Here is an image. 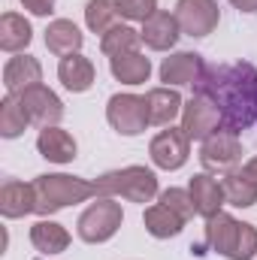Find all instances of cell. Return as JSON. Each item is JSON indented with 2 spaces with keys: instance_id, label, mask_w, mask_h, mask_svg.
I'll list each match as a JSON object with an SVG mask.
<instances>
[{
  "instance_id": "cell-1",
  "label": "cell",
  "mask_w": 257,
  "mask_h": 260,
  "mask_svg": "<svg viewBox=\"0 0 257 260\" xmlns=\"http://www.w3.org/2000/svg\"><path fill=\"white\" fill-rule=\"evenodd\" d=\"M194 94L209 97L221 112V130L242 133L257 121V67L254 64H218L206 67Z\"/></svg>"
},
{
  "instance_id": "cell-2",
  "label": "cell",
  "mask_w": 257,
  "mask_h": 260,
  "mask_svg": "<svg viewBox=\"0 0 257 260\" xmlns=\"http://www.w3.org/2000/svg\"><path fill=\"white\" fill-rule=\"evenodd\" d=\"M34 197H37V215L46 218L67 206L100 197V191H97V182H88L79 176H64V173H49V176L34 179Z\"/></svg>"
},
{
  "instance_id": "cell-3",
  "label": "cell",
  "mask_w": 257,
  "mask_h": 260,
  "mask_svg": "<svg viewBox=\"0 0 257 260\" xmlns=\"http://www.w3.org/2000/svg\"><path fill=\"white\" fill-rule=\"evenodd\" d=\"M100 197H124L130 203H151L157 197V176L145 167H124L97 179Z\"/></svg>"
},
{
  "instance_id": "cell-4",
  "label": "cell",
  "mask_w": 257,
  "mask_h": 260,
  "mask_svg": "<svg viewBox=\"0 0 257 260\" xmlns=\"http://www.w3.org/2000/svg\"><path fill=\"white\" fill-rule=\"evenodd\" d=\"M124 221V212H121V203H115V197H97V203H91L82 215H79V239L82 242H91V245H100V242H109L118 227Z\"/></svg>"
},
{
  "instance_id": "cell-5",
  "label": "cell",
  "mask_w": 257,
  "mask_h": 260,
  "mask_svg": "<svg viewBox=\"0 0 257 260\" xmlns=\"http://www.w3.org/2000/svg\"><path fill=\"white\" fill-rule=\"evenodd\" d=\"M106 121L118 130L121 136H139L148 127V103L136 94H115L106 103Z\"/></svg>"
},
{
  "instance_id": "cell-6",
  "label": "cell",
  "mask_w": 257,
  "mask_h": 260,
  "mask_svg": "<svg viewBox=\"0 0 257 260\" xmlns=\"http://www.w3.org/2000/svg\"><path fill=\"white\" fill-rule=\"evenodd\" d=\"M242 160V142L236 133H227V130H215L209 139H203V148H200V164L209 170V173H230L236 170Z\"/></svg>"
},
{
  "instance_id": "cell-7",
  "label": "cell",
  "mask_w": 257,
  "mask_h": 260,
  "mask_svg": "<svg viewBox=\"0 0 257 260\" xmlns=\"http://www.w3.org/2000/svg\"><path fill=\"white\" fill-rule=\"evenodd\" d=\"M148 154H151V164L157 170H182L188 164V154H191V139L185 136L182 127H170V130H160L151 145H148Z\"/></svg>"
},
{
  "instance_id": "cell-8",
  "label": "cell",
  "mask_w": 257,
  "mask_h": 260,
  "mask_svg": "<svg viewBox=\"0 0 257 260\" xmlns=\"http://www.w3.org/2000/svg\"><path fill=\"white\" fill-rule=\"evenodd\" d=\"M15 97L21 100V106H24L30 124H37L40 130L43 127H58V121L64 118V103H61V97H58L52 88H46V85H34V88L21 91V94H15Z\"/></svg>"
},
{
  "instance_id": "cell-9",
  "label": "cell",
  "mask_w": 257,
  "mask_h": 260,
  "mask_svg": "<svg viewBox=\"0 0 257 260\" xmlns=\"http://www.w3.org/2000/svg\"><path fill=\"white\" fill-rule=\"evenodd\" d=\"M182 130H185V136L191 142L209 139L215 130H221V112H218V106L209 97L194 94L191 100L185 103V109H182Z\"/></svg>"
},
{
  "instance_id": "cell-10",
  "label": "cell",
  "mask_w": 257,
  "mask_h": 260,
  "mask_svg": "<svg viewBox=\"0 0 257 260\" xmlns=\"http://www.w3.org/2000/svg\"><path fill=\"white\" fill-rule=\"evenodd\" d=\"M218 3L215 0H179L176 3V21L182 27V34L188 37H209L218 27Z\"/></svg>"
},
{
  "instance_id": "cell-11",
  "label": "cell",
  "mask_w": 257,
  "mask_h": 260,
  "mask_svg": "<svg viewBox=\"0 0 257 260\" xmlns=\"http://www.w3.org/2000/svg\"><path fill=\"white\" fill-rule=\"evenodd\" d=\"M206 73V61L197 52H176L170 58H164L160 64V82H167V88H179V85H191L197 88V82Z\"/></svg>"
},
{
  "instance_id": "cell-12",
  "label": "cell",
  "mask_w": 257,
  "mask_h": 260,
  "mask_svg": "<svg viewBox=\"0 0 257 260\" xmlns=\"http://www.w3.org/2000/svg\"><path fill=\"white\" fill-rule=\"evenodd\" d=\"M139 37H142V43H145L148 49H154V52H167V49H173V46L179 43V37H182V27H179V21H176V12L157 9L151 18L142 21Z\"/></svg>"
},
{
  "instance_id": "cell-13",
  "label": "cell",
  "mask_w": 257,
  "mask_h": 260,
  "mask_svg": "<svg viewBox=\"0 0 257 260\" xmlns=\"http://www.w3.org/2000/svg\"><path fill=\"white\" fill-rule=\"evenodd\" d=\"M188 194H191V200H194L197 215H203V218L218 215L221 206L227 203V197H224V185H221L218 179H212L209 173H197V176H194L191 182H188Z\"/></svg>"
},
{
  "instance_id": "cell-14",
  "label": "cell",
  "mask_w": 257,
  "mask_h": 260,
  "mask_svg": "<svg viewBox=\"0 0 257 260\" xmlns=\"http://www.w3.org/2000/svg\"><path fill=\"white\" fill-rule=\"evenodd\" d=\"M3 85L9 94H21L34 85H43V67L30 55H15L3 67Z\"/></svg>"
},
{
  "instance_id": "cell-15",
  "label": "cell",
  "mask_w": 257,
  "mask_h": 260,
  "mask_svg": "<svg viewBox=\"0 0 257 260\" xmlns=\"http://www.w3.org/2000/svg\"><path fill=\"white\" fill-rule=\"evenodd\" d=\"M239 227H242V221H236L227 212H218V215L206 218V242H209V248L230 260L233 248H236V239H239Z\"/></svg>"
},
{
  "instance_id": "cell-16",
  "label": "cell",
  "mask_w": 257,
  "mask_h": 260,
  "mask_svg": "<svg viewBox=\"0 0 257 260\" xmlns=\"http://www.w3.org/2000/svg\"><path fill=\"white\" fill-rule=\"evenodd\" d=\"M37 212V197H34V185H24V182H3L0 188V215L3 218H24Z\"/></svg>"
},
{
  "instance_id": "cell-17",
  "label": "cell",
  "mask_w": 257,
  "mask_h": 260,
  "mask_svg": "<svg viewBox=\"0 0 257 260\" xmlns=\"http://www.w3.org/2000/svg\"><path fill=\"white\" fill-rule=\"evenodd\" d=\"M37 148H40V154H43L46 160H52V164H70V160L76 157V151H79L76 139L61 127H43L40 130Z\"/></svg>"
},
{
  "instance_id": "cell-18",
  "label": "cell",
  "mask_w": 257,
  "mask_h": 260,
  "mask_svg": "<svg viewBox=\"0 0 257 260\" xmlns=\"http://www.w3.org/2000/svg\"><path fill=\"white\" fill-rule=\"evenodd\" d=\"M94 64L85 58V55H67L61 58V64H58V79L64 82L67 91H73V94H82V91H88L91 85H94Z\"/></svg>"
},
{
  "instance_id": "cell-19",
  "label": "cell",
  "mask_w": 257,
  "mask_h": 260,
  "mask_svg": "<svg viewBox=\"0 0 257 260\" xmlns=\"http://www.w3.org/2000/svg\"><path fill=\"white\" fill-rule=\"evenodd\" d=\"M145 103H148V121L151 124H173V118L182 115V109H185L176 88H151L145 94Z\"/></svg>"
},
{
  "instance_id": "cell-20",
  "label": "cell",
  "mask_w": 257,
  "mask_h": 260,
  "mask_svg": "<svg viewBox=\"0 0 257 260\" xmlns=\"http://www.w3.org/2000/svg\"><path fill=\"white\" fill-rule=\"evenodd\" d=\"M82 43H85V37H82V30L70 18H55L46 27V46H49L52 55H61V58L76 55L82 49Z\"/></svg>"
},
{
  "instance_id": "cell-21",
  "label": "cell",
  "mask_w": 257,
  "mask_h": 260,
  "mask_svg": "<svg viewBox=\"0 0 257 260\" xmlns=\"http://www.w3.org/2000/svg\"><path fill=\"white\" fill-rule=\"evenodd\" d=\"M34 40V30H30V21L18 12H3L0 18V49L3 52H24Z\"/></svg>"
},
{
  "instance_id": "cell-22",
  "label": "cell",
  "mask_w": 257,
  "mask_h": 260,
  "mask_svg": "<svg viewBox=\"0 0 257 260\" xmlns=\"http://www.w3.org/2000/svg\"><path fill=\"white\" fill-rule=\"evenodd\" d=\"M30 242H34V248L40 254H61V251L70 248V233L58 221L43 218V221H37L30 227Z\"/></svg>"
},
{
  "instance_id": "cell-23",
  "label": "cell",
  "mask_w": 257,
  "mask_h": 260,
  "mask_svg": "<svg viewBox=\"0 0 257 260\" xmlns=\"http://www.w3.org/2000/svg\"><path fill=\"white\" fill-rule=\"evenodd\" d=\"M142 224H145V230H148L154 239H170V236H179V233H182L185 218H182V215H176L170 206L154 203V206H148V209H145Z\"/></svg>"
},
{
  "instance_id": "cell-24",
  "label": "cell",
  "mask_w": 257,
  "mask_h": 260,
  "mask_svg": "<svg viewBox=\"0 0 257 260\" xmlns=\"http://www.w3.org/2000/svg\"><path fill=\"white\" fill-rule=\"evenodd\" d=\"M109 70L118 82L124 85H142L148 82L151 76V61L142 55V52H127V55H118V58H109Z\"/></svg>"
},
{
  "instance_id": "cell-25",
  "label": "cell",
  "mask_w": 257,
  "mask_h": 260,
  "mask_svg": "<svg viewBox=\"0 0 257 260\" xmlns=\"http://www.w3.org/2000/svg\"><path fill=\"white\" fill-rule=\"evenodd\" d=\"M221 185H224V197H227V203L236 206V209H251V206L257 203V185L242 173V170H230V173H224Z\"/></svg>"
},
{
  "instance_id": "cell-26",
  "label": "cell",
  "mask_w": 257,
  "mask_h": 260,
  "mask_svg": "<svg viewBox=\"0 0 257 260\" xmlns=\"http://www.w3.org/2000/svg\"><path fill=\"white\" fill-rule=\"evenodd\" d=\"M139 30H133L127 24H115L109 34L100 37V52L106 58H118V55H127V52H139Z\"/></svg>"
},
{
  "instance_id": "cell-27",
  "label": "cell",
  "mask_w": 257,
  "mask_h": 260,
  "mask_svg": "<svg viewBox=\"0 0 257 260\" xmlns=\"http://www.w3.org/2000/svg\"><path fill=\"white\" fill-rule=\"evenodd\" d=\"M27 124H30V118H27L21 100H18L15 94L3 97V100H0V136H3V139H15V136L24 133Z\"/></svg>"
},
{
  "instance_id": "cell-28",
  "label": "cell",
  "mask_w": 257,
  "mask_h": 260,
  "mask_svg": "<svg viewBox=\"0 0 257 260\" xmlns=\"http://www.w3.org/2000/svg\"><path fill=\"white\" fill-rule=\"evenodd\" d=\"M118 9H115V0H88L85 6V24L94 30V34H109L118 21Z\"/></svg>"
},
{
  "instance_id": "cell-29",
  "label": "cell",
  "mask_w": 257,
  "mask_h": 260,
  "mask_svg": "<svg viewBox=\"0 0 257 260\" xmlns=\"http://www.w3.org/2000/svg\"><path fill=\"white\" fill-rule=\"evenodd\" d=\"M160 203H164V206H170V209H173L176 215H182L185 221H188L191 215H197L188 188H167V191H160Z\"/></svg>"
},
{
  "instance_id": "cell-30",
  "label": "cell",
  "mask_w": 257,
  "mask_h": 260,
  "mask_svg": "<svg viewBox=\"0 0 257 260\" xmlns=\"http://www.w3.org/2000/svg\"><path fill=\"white\" fill-rule=\"evenodd\" d=\"M115 9L121 18L130 21H145L157 12V0H115Z\"/></svg>"
},
{
  "instance_id": "cell-31",
  "label": "cell",
  "mask_w": 257,
  "mask_h": 260,
  "mask_svg": "<svg viewBox=\"0 0 257 260\" xmlns=\"http://www.w3.org/2000/svg\"><path fill=\"white\" fill-rule=\"evenodd\" d=\"M254 257H257V227L242 221L239 239H236V248H233V257L230 260H254Z\"/></svg>"
},
{
  "instance_id": "cell-32",
  "label": "cell",
  "mask_w": 257,
  "mask_h": 260,
  "mask_svg": "<svg viewBox=\"0 0 257 260\" xmlns=\"http://www.w3.org/2000/svg\"><path fill=\"white\" fill-rule=\"evenodd\" d=\"M55 3L58 0H21V6L34 15H52L55 12Z\"/></svg>"
},
{
  "instance_id": "cell-33",
  "label": "cell",
  "mask_w": 257,
  "mask_h": 260,
  "mask_svg": "<svg viewBox=\"0 0 257 260\" xmlns=\"http://www.w3.org/2000/svg\"><path fill=\"white\" fill-rule=\"evenodd\" d=\"M239 12H257V0H230Z\"/></svg>"
},
{
  "instance_id": "cell-34",
  "label": "cell",
  "mask_w": 257,
  "mask_h": 260,
  "mask_svg": "<svg viewBox=\"0 0 257 260\" xmlns=\"http://www.w3.org/2000/svg\"><path fill=\"white\" fill-rule=\"evenodd\" d=\"M242 173H245V176H248V179H251V182L257 185V157H251V160L242 167Z\"/></svg>"
}]
</instances>
